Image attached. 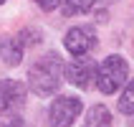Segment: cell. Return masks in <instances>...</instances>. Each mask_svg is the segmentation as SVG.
I'll return each instance as SVG.
<instances>
[{
  "mask_svg": "<svg viewBox=\"0 0 134 127\" xmlns=\"http://www.w3.org/2000/svg\"><path fill=\"white\" fill-rule=\"evenodd\" d=\"M63 82V61L56 51H48L38 61H33L28 69V87L38 97H51L56 94Z\"/></svg>",
  "mask_w": 134,
  "mask_h": 127,
  "instance_id": "6da1fadb",
  "label": "cell"
},
{
  "mask_svg": "<svg viewBox=\"0 0 134 127\" xmlns=\"http://www.w3.org/2000/svg\"><path fill=\"white\" fill-rule=\"evenodd\" d=\"M129 76V64L121 56H106L96 69V87L101 94H114Z\"/></svg>",
  "mask_w": 134,
  "mask_h": 127,
  "instance_id": "7a4b0ae2",
  "label": "cell"
},
{
  "mask_svg": "<svg viewBox=\"0 0 134 127\" xmlns=\"http://www.w3.org/2000/svg\"><path fill=\"white\" fill-rule=\"evenodd\" d=\"M83 104L79 97H58L53 99L51 109H48V125L51 127H71L74 120L81 114Z\"/></svg>",
  "mask_w": 134,
  "mask_h": 127,
  "instance_id": "3957f363",
  "label": "cell"
},
{
  "mask_svg": "<svg viewBox=\"0 0 134 127\" xmlns=\"http://www.w3.org/2000/svg\"><path fill=\"white\" fill-rule=\"evenodd\" d=\"M63 46H66V51L71 56H76V59L79 56H86L96 46V33H94L91 26H74L63 36Z\"/></svg>",
  "mask_w": 134,
  "mask_h": 127,
  "instance_id": "277c9868",
  "label": "cell"
},
{
  "mask_svg": "<svg viewBox=\"0 0 134 127\" xmlns=\"http://www.w3.org/2000/svg\"><path fill=\"white\" fill-rule=\"evenodd\" d=\"M25 104V84L18 79L0 82V114H13Z\"/></svg>",
  "mask_w": 134,
  "mask_h": 127,
  "instance_id": "5b68a950",
  "label": "cell"
},
{
  "mask_svg": "<svg viewBox=\"0 0 134 127\" xmlns=\"http://www.w3.org/2000/svg\"><path fill=\"white\" fill-rule=\"evenodd\" d=\"M63 74H66V79L74 87H79V89H89L91 82L96 79V66H94V61L91 59H79L71 61L68 66H63Z\"/></svg>",
  "mask_w": 134,
  "mask_h": 127,
  "instance_id": "8992f818",
  "label": "cell"
},
{
  "mask_svg": "<svg viewBox=\"0 0 134 127\" xmlns=\"http://www.w3.org/2000/svg\"><path fill=\"white\" fill-rule=\"evenodd\" d=\"M0 56L8 66H18L23 59V43L20 38H3L0 41Z\"/></svg>",
  "mask_w": 134,
  "mask_h": 127,
  "instance_id": "52a82bcc",
  "label": "cell"
},
{
  "mask_svg": "<svg viewBox=\"0 0 134 127\" xmlns=\"http://www.w3.org/2000/svg\"><path fill=\"white\" fill-rule=\"evenodd\" d=\"M83 127H111V114L104 104H94L83 120Z\"/></svg>",
  "mask_w": 134,
  "mask_h": 127,
  "instance_id": "ba28073f",
  "label": "cell"
},
{
  "mask_svg": "<svg viewBox=\"0 0 134 127\" xmlns=\"http://www.w3.org/2000/svg\"><path fill=\"white\" fill-rule=\"evenodd\" d=\"M119 112L121 114H134V79L127 84V89L119 97Z\"/></svg>",
  "mask_w": 134,
  "mask_h": 127,
  "instance_id": "9c48e42d",
  "label": "cell"
},
{
  "mask_svg": "<svg viewBox=\"0 0 134 127\" xmlns=\"http://www.w3.org/2000/svg\"><path fill=\"white\" fill-rule=\"evenodd\" d=\"M96 0H66V5H63V15H76V13H86L94 8Z\"/></svg>",
  "mask_w": 134,
  "mask_h": 127,
  "instance_id": "30bf717a",
  "label": "cell"
},
{
  "mask_svg": "<svg viewBox=\"0 0 134 127\" xmlns=\"http://www.w3.org/2000/svg\"><path fill=\"white\" fill-rule=\"evenodd\" d=\"M20 43L23 46H36V43H41V31H38V28H25L20 33Z\"/></svg>",
  "mask_w": 134,
  "mask_h": 127,
  "instance_id": "8fae6325",
  "label": "cell"
},
{
  "mask_svg": "<svg viewBox=\"0 0 134 127\" xmlns=\"http://www.w3.org/2000/svg\"><path fill=\"white\" fill-rule=\"evenodd\" d=\"M36 5H41L43 10H53V8H58L61 5V0H33Z\"/></svg>",
  "mask_w": 134,
  "mask_h": 127,
  "instance_id": "7c38bea8",
  "label": "cell"
},
{
  "mask_svg": "<svg viewBox=\"0 0 134 127\" xmlns=\"http://www.w3.org/2000/svg\"><path fill=\"white\" fill-rule=\"evenodd\" d=\"M0 127H30L25 120H20V117H13V120H8V122H3Z\"/></svg>",
  "mask_w": 134,
  "mask_h": 127,
  "instance_id": "4fadbf2b",
  "label": "cell"
},
{
  "mask_svg": "<svg viewBox=\"0 0 134 127\" xmlns=\"http://www.w3.org/2000/svg\"><path fill=\"white\" fill-rule=\"evenodd\" d=\"M3 3H5V0H0V5H3Z\"/></svg>",
  "mask_w": 134,
  "mask_h": 127,
  "instance_id": "5bb4252c",
  "label": "cell"
}]
</instances>
